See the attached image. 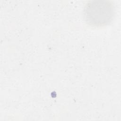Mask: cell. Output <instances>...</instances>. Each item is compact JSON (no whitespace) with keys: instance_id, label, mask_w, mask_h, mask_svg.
<instances>
[{"instance_id":"6da1fadb","label":"cell","mask_w":121,"mask_h":121,"mask_svg":"<svg viewBox=\"0 0 121 121\" xmlns=\"http://www.w3.org/2000/svg\"><path fill=\"white\" fill-rule=\"evenodd\" d=\"M115 14L113 4L106 0L89 1L84 9V17L90 26L99 27L109 24Z\"/></svg>"}]
</instances>
